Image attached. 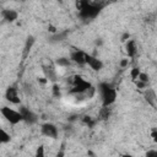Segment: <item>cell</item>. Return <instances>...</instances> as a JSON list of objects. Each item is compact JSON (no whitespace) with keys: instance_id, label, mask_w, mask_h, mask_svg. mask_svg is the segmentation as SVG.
<instances>
[{"instance_id":"6da1fadb","label":"cell","mask_w":157,"mask_h":157,"mask_svg":"<svg viewBox=\"0 0 157 157\" xmlns=\"http://www.w3.org/2000/svg\"><path fill=\"white\" fill-rule=\"evenodd\" d=\"M105 2L102 1H91V0H76V10L77 15L83 21H92L94 20L103 7Z\"/></svg>"},{"instance_id":"7a4b0ae2","label":"cell","mask_w":157,"mask_h":157,"mask_svg":"<svg viewBox=\"0 0 157 157\" xmlns=\"http://www.w3.org/2000/svg\"><path fill=\"white\" fill-rule=\"evenodd\" d=\"M98 92L101 93L103 107H110L117 101V88L109 82H101L98 85Z\"/></svg>"},{"instance_id":"3957f363","label":"cell","mask_w":157,"mask_h":157,"mask_svg":"<svg viewBox=\"0 0 157 157\" xmlns=\"http://www.w3.org/2000/svg\"><path fill=\"white\" fill-rule=\"evenodd\" d=\"M69 81V83L72 86L70 90H69V93L70 94H76V96H78V94H83L92 85H91V82H88L87 80H85L82 76H80V75H74V76H71L70 77V80H67Z\"/></svg>"},{"instance_id":"277c9868","label":"cell","mask_w":157,"mask_h":157,"mask_svg":"<svg viewBox=\"0 0 157 157\" xmlns=\"http://www.w3.org/2000/svg\"><path fill=\"white\" fill-rule=\"evenodd\" d=\"M0 113H1L2 118L7 123H10L11 125H17L18 123L22 121V117H21L20 112L18 110H15V109H12V108H10L7 105L1 107L0 108Z\"/></svg>"},{"instance_id":"5b68a950","label":"cell","mask_w":157,"mask_h":157,"mask_svg":"<svg viewBox=\"0 0 157 157\" xmlns=\"http://www.w3.org/2000/svg\"><path fill=\"white\" fill-rule=\"evenodd\" d=\"M20 114L22 117V121H25L26 124L28 125H33L38 121V115L36 113H33L28 107H25V105H21L20 107Z\"/></svg>"},{"instance_id":"8992f818","label":"cell","mask_w":157,"mask_h":157,"mask_svg":"<svg viewBox=\"0 0 157 157\" xmlns=\"http://www.w3.org/2000/svg\"><path fill=\"white\" fill-rule=\"evenodd\" d=\"M5 99L12 104H20L21 103V98L18 96V88L16 85L13 86H9L5 91Z\"/></svg>"},{"instance_id":"52a82bcc","label":"cell","mask_w":157,"mask_h":157,"mask_svg":"<svg viewBox=\"0 0 157 157\" xmlns=\"http://www.w3.org/2000/svg\"><path fill=\"white\" fill-rule=\"evenodd\" d=\"M40 132L45 137H50V139H56L58 135H59V130H58L56 125H54L53 123H44V124H42Z\"/></svg>"},{"instance_id":"ba28073f","label":"cell","mask_w":157,"mask_h":157,"mask_svg":"<svg viewBox=\"0 0 157 157\" xmlns=\"http://www.w3.org/2000/svg\"><path fill=\"white\" fill-rule=\"evenodd\" d=\"M85 55L86 53L83 50H80V49H75V50H71L70 52V56L69 59L71 60V63L83 67L86 65V60H85Z\"/></svg>"},{"instance_id":"9c48e42d","label":"cell","mask_w":157,"mask_h":157,"mask_svg":"<svg viewBox=\"0 0 157 157\" xmlns=\"http://www.w3.org/2000/svg\"><path fill=\"white\" fill-rule=\"evenodd\" d=\"M85 60H86V65H88L93 71H101L103 69V61L91 54H87L85 55Z\"/></svg>"},{"instance_id":"30bf717a","label":"cell","mask_w":157,"mask_h":157,"mask_svg":"<svg viewBox=\"0 0 157 157\" xmlns=\"http://www.w3.org/2000/svg\"><path fill=\"white\" fill-rule=\"evenodd\" d=\"M42 70H43V74L44 76L48 78V81H53L55 82L58 80V74H56V70L53 65H42Z\"/></svg>"},{"instance_id":"8fae6325","label":"cell","mask_w":157,"mask_h":157,"mask_svg":"<svg viewBox=\"0 0 157 157\" xmlns=\"http://www.w3.org/2000/svg\"><path fill=\"white\" fill-rule=\"evenodd\" d=\"M1 16H2V18L6 21V22H15L16 20H17V17H18V12L17 11H15V10H12V9H4L2 11H1Z\"/></svg>"},{"instance_id":"7c38bea8","label":"cell","mask_w":157,"mask_h":157,"mask_svg":"<svg viewBox=\"0 0 157 157\" xmlns=\"http://www.w3.org/2000/svg\"><path fill=\"white\" fill-rule=\"evenodd\" d=\"M144 97H145V101L147 102V104H150L152 108L156 107V99H157V98H156V92H155V90L146 87V90H145V92H144Z\"/></svg>"},{"instance_id":"4fadbf2b","label":"cell","mask_w":157,"mask_h":157,"mask_svg":"<svg viewBox=\"0 0 157 157\" xmlns=\"http://www.w3.org/2000/svg\"><path fill=\"white\" fill-rule=\"evenodd\" d=\"M125 52H126L129 58H135V55L137 54V47H136V42L134 39H128L126 40Z\"/></svg>"},{"instance_id":"5bb4252c","label":"cell","mask_w":157,"mask_h":157,"mask_svg":"<svg viewBox=\"0 0 157 157\" xmlns=\"http://www.w3.org/2000/svg\"><path fill=\"white\" fill-rule=\"evenodd\" d=\"M112 115V108L110 107H103L99 109L98 112V120L101 121H104V120H108Z\"/></svg>"},{"instance_id":"9a60e30c","label":"cell","mask_w":157,"mask_h":157,"mask_svg":"<svg viewBox=\"0 0 157 157\" xmlns=\"http://www.w3.org/2000/svg\"><path fill=\"white\" fill-rule=\"evenodd\" d=\"M34 37L33 36H29L28 38H27V40H26V44H25V49H23V58H26L27 55H28V53L31 52V48L33 47V44H34Z\"/></svg>"},{"instance_id":"2e32d148","label":"cell","mask_w":157,"mask_h":157,"mask_svg":"<svg viewBox=\"0 0 157 157\" xmlns=\"http://www.w3.org/2000/svg\"><path fill=\"white\" fill-rule=\"evenodd\" d=\"M55 65L59 66V67H69L71 65V60L69 58H65V56H60L55 60Z\"/></svg>"},{"instance_id":"e0dca14e","label":"cell","mask_w":157,"mask_h":157,"mask_svg":"<svg viewBox=\"0 0 157 157\" xmlns=\"http://www.w3.org/2000/svg\"><path fill=\"white\" fill-rule=\"evenodd\" d=\"M67 36V31H64V32H56L53 34V37L50 38V42L52 43H56V42H61L66 38Z\"/></svg>"},{"instance_id":"ac0fdd59","label":"cell","mask_w":157,"mask_h":157,"mask_svg":"<svg viewBox=\"0 0 157 157\" xmlns=\"http://www.w3.org/2000/svg\"><path fill=\"white\" fill-rule=\"evenodd\" d=\"M82 123H83L85 125H87L88 128H93V126L96 125V123H97V119H93V118L90 117V115H85V117L82 118Z\"/></svg>"},{"instance_id":"d6986e66","label":"cell","mask_w":157,"mask_h":157,"mask_svg":"<svg viewBox=\"0 0 157 157\" xmlns=\"http://www.w3.org/2000/svg\"><path fill=\"white\" fill-rule=\"evenodd\" d=\"M10 140H11V136L2 128H0V144H7L10 142Z\"/></svg>"},{"instance_id":"ffe728a7","label":"cell","mask_w":157,"mask_h":157,"mask_svg":"<svg viewBox=\"0 0 157 157\" xmlns=\"http://www.w3.org/2000/svg\"><path fill=\"white\" fill-rule=\"evenodd\" d=\"M140 72H141V70H140L137 66H134V67L130 70V77L132 78V81H136V80H137Z\"/></svg>"},{"instance_id":"44dd1931","label":"cell","mask_w":157,"mask_h":157,"mask_svg":"<svg viewBox=\"0 0 157 157\" xmlns=\"http://www.w3.org/2000/svg\"><path fill=\"white\" fill-rule=\"evenodd\" d=\"M52 91H53V96H54L55 98H59V97L61 96V90H60V86H59L58 83H54V85H53Z\"/></svg>"},{"instance_id":"7402d4cb","label":"cell","mask_w":157,"mask_h":157,"mask_svg":"<svg viewBox=\"0 0 157 157\" xmlns=\"http://www.w3.org/2000/svg\"><path fill=\"white\" fill-rule=\"evenodd\" d=\"M137 80H139V81H141V82L148 83V81H150V77H148V75H147V74H145V72H140V74H139V77H137Z\"/></svg>"},{"instance_id":"603a6c76","label":"cell","mask_w":157,"mask_h":157,"mask_svg":"<svg viewBox=\"0 0 157 157\" xmlns=\"http://www.w3.org/2000/svg\"><path fill=\"white\" fill-rule=\"evenodd\" d=\"M36 156H37V157H43V156H44V147H43V146H39V147L37 148Z\"/></svg>"},{"instance_id":"cb8c5ba5","label":"cell","mask_w":157,"mask_h":157,"mask_svg":"<svg viewBox=\"0 0 157 157\" xmlns=\"http://www.w3.org/2000/svg\"><path fill=\"white\" fill-rule=\"evenodd\" d=\"M135 83H136V87H137V88H141V90H144V88H146V87H147V83L141 82V81H139V80H136V81H135Z\"/></svg>"},{"instance_id":"d4e9b609","label":"cell","mask_w":157,"mask_h":157,"mask_svg":"<svg viewBox=\"0 0 157 157\" xmlns=\"http://www.w3.org/2000/svg\"><path fill=\"white\" fill-rule=\"evenodd\" d=\"M128 65H129V60H128V59H121V60H120V67L124 69V67H126Z\"/></svg>"},{"instance_id":"484cf974","label":"cell","mask_w":157,"mask_h":157,"mask_svg":"<svg viewBox=\"0 0 157 157\" xmlns=\"http://www.w3.org/2000/svg\"><path fill=\"white\" fill-rule=\"evenodd\" d=\"M38 82H39L40 85H47V83H48V78H47L45 76H43V77H38Z\"/></svg>"},{"instance_id":"4316f807","label":"cell","mask_w":157,"mask_h":157,"mask_svg":"<svg viewBox=\"0 0 157 157\" xmlns=\"http://www.w3.org/2000/svg\"><path fill=\"white\" fill-rule=\"evenodd\" d=\"M151 136H152L153 141H157V129H156V128L152 129V131H151Z\"/></svg>"},{"instance_id":"83f0119b","label":"cell","mask_w":157,"mask_h":157,"mask_svg":"<svg viewBox=\"0 0 157 157\" xmlns=\"http://www.w3.org/2000/svg\"><path fill=\"white\" fill-rule=\"evenodd\" d=\"M129 38H130V34H129V33H124V34L121 36V40H123V42H126Z\"/></svg>"},{"instance_id":"f1b7e54d","label":"cell","mask_w":157,"mask_h":157,"mask_svg":"<svg viewBox=\"0 0 157 157\" xmlns=\"http://www.w3.org/2000/svg\"><path fill=\"white\" fill-rule=\"evenodd\" d=\"M48 31H49V32H50V33H53V34H54V33H56V32H58V31H56V28H55V27H54V26H49V27H48Z\"/></svg>"},{"instance_id":"f546056e","label":"cell","mask_w":157,"mask_h":157,"mask_svg":"<svg viewBox=\"0 0 157 157\" xmlns=\"http://www.w3.org/2000/svg\"><path fill=\"white\" fill-rule=\"evenodd\" d=\"M146 156H147V157H152V156H157V151H148V152L146 153Z\"/></svg>"}]
</instances>
